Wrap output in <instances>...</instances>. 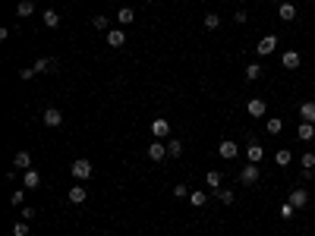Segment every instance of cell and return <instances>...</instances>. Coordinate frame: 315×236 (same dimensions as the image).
I'll use <instances>...</instances> for the list:
<instances>
[{"label":"cell","instance_id":"31","mask_svg":"<svg viewBox=\"0 0 315 236\" xmlns=\"http://www.w3.org/2000/svg\"><path fill=\"white\" fill-rule=\"evenodd\" d=\"M170 199H177V201H183V199H189V189H186L183 183H177V186H173V192H170Z\"/></svg>","mask_w":315,"mask_h":236},{"label":"cell","instance_id":"28","mask_svg":"<svg viewBox=\"0 0 315 236\" xmlns=\"http://www.w3.org/2000/svg\"><path fill=\"white\" fill-rule=\"evenodd\" d=\"M274 161H278V167H287L293 161V154H290V148H280L278 154H274Z\"/></svg>","mask_w":315,"mask_h":236},{"label":"cell","instance_id":"26","mask_svg":"<svg viewBox=\"0 0 315 236\" xmlns=\"http://www.w3.org/2000/svg\"><path fill=\"white\" fill-rule=\"evenodd\" d=\"M214 195L221 199V205H233V199H237V192H233V189H218Z\"/></svg>","mask_w":315,"mask_h":236},{"label":"cell","instance_id":"16","mask_svg":"<svg viewBox=\"0 0 315 236\" xmlns=\"http://www.w3.org/2000/svg\"><path fill=\"white\" fill-rule=\"evenodd\" d=\"M13 167H16V170H29V167H32V154H29V151H16Z\"/></svg>","mask_w":315,"mask_h":236},{"label":"cell","instance_id":"2","mask_svg":"<svg viewBox=\"0 0 315 236\" xmlns=\"http://www.w3.org/2000/svg\"><path fill=\"white\" fill-rule=\"evenodd\" d=\"M259 177H262V170H259V164H246L243 170H240V183L243 186H256Z\"/></svg>","mask_w":315,"mask_h":236},{"label":"cell","instance_id":"24","mask_svg":"<svg viewBox=\"0 0 315 236\" xmlns=\"http://www.w3.org/2000/svg\"><path fill=\"white\" fill-rule=\"evenodd\" d=\"M221 180H224V173H218V170H208V173H205V183H208V189H214V192L221 189Z\"/></svg>","mask_w":315,"mask_h":236},{"label":"cell","instance_id":"8","mask_svg":"<svg viewBox=\"0 0 315 236\" xmlns=\"http://www.w3.org/2000/svg\"><path fill=\"white\" fill-rule=\"evenodd\" d=\"M44 126H51V129L63 126V113H60L57 107H48V110H44Z\"/></svg>","mask_w":315,"mask_h":236},{"label":"cell","instance_id":"29","mask_svg":"<svg viewBox=\"0 0 315 236\" xmlns=\"http://www.w3.org/2000/svg\"><path fill=\"white\" fill-rule=\"evenodd\" d=\"M44 25H48V29H57V25H60L57 10H44Z\"/></svg>","mask_w":315,"mask_h":236},{"label":"cell","instance_id":"37","mask_svg":"<svg viewBox=\"0 0 315 236\" xmlns=\"http://www.w3.org/2000/svg\"><path fill=\"white\" fill-rule=\"evenodd\" d=\"M32 76H35V66H29V70H19V79H22V82H29Z\"/></svg>","mask_w":315,"mask_h":236},{"label":"cell","instance_id":"13","mask_svg":"<svg viewBox=\"0 0 315 236\" xmlns=\"http://www.w3.org/2000/svg\"><path fill=\"white\" fill-rule=\"evenodd\" d=\"M148 158L151 161H164L167 158V145H164V142H151V145H148Z\"/></svg>","mask_w":315,"mask_h":236},{"label":"cell","instance_id":"21","mask_svg":"<svg viewBox=\"0 0 315 236\" xmlns=\"http://www.w3.org/2000/svg\"><path fill=\"white\" fill-rule=\"evenodd\" d=\"M22 183H25V189H38V186H41V173H38V170H25Z\"/></svg>","mask_w":315,"mask_h":236},{"label":"cell","instance_id":"23","mask_svg":"<svg viewBox=\"0 0 315 236\" xmlns=\"http://www.w3.org/2000/svg\"><path fill=\"white\" fill-rule=\"evenodd\" d=\"M32 66H35V73H54V70H57V60H35V63H32Z\"/></svg>","mask_w":315,"mask_h":236},{"label":"cell","instance_id":"25","mask_svg":"<svg viewBox=\"0 0 315 236\" xmlns=\"http://www.w3.org/2000/svg\"><path fill=\"white\" fill-rule=\"evenodd\" d=\"M265 129H268V136H280L284 132V120H268Z\"/></svg>","mask_w":315,"mask_h":236},{"label":"cell","instance_id":"5","mask_svg":"<svg viewBox=\"0 0 315 236\" xmlns=\"http://www.w3.org/2000/svg\"><path fill=\"white\" fill-rule=\"evenodd\" d=\"M218 154H221L224 161H233V158L240 154V145H237V142H230V139H224V142L218 145Z\"/></svg>","mask_w":315,"mask_h":236},{"label":"cell","instance_id":"40","mask_svg":"<svg viewBox=\"0 0 315 236\" xmlns=\"http://www.w3.org/2000/svg\"><path fill=\"white\" fill-rule=\"evenodd\" d=\"M142 3H151V0H142Z\"/></svg>","mask_w":315,"mask_h":236},{"label":"cell","instance_id":"35","mask_svg":"<svg viewBox=\"0 0 315 236\" xmlns=\"http://www.w3.org/2000/svg\"><path fill=\"white\" fill-rule=\"evenodd\" d=\"M92 25H95L98 32H111V22H107L104 16H95V19H92Z\"/></svg>","mask_w":315,"mask_h":236},{"label":"cell","instance_id":"38","mask_svg":"<svg viewBox=\"0 0 315 236\" xmlns=\"http://www.w3.org/2000/svg\"><path fill=\"white\" fill-rule=\"evenodd\" d=\"M22 218L32 220V218H35V208H32V205H22Z\"/></svg>","mask_w":315,"mask_h":236},{"label":"cell","instance_id":"34","mask_svg":"<svg viewBox=\"0 0 315 236\" xmlns=\"http://www.w3.org/2000/svg\"><path fill=\"white\" fill-rule=\"evenodd\" d=\"M13 236H29V224H25V220H16V224H13Z\"/></svg>","mask_w":315,"mask_h":236},{"label":"cell","instance_id":"10","mask_svg":"<svg viewBox=\"0 0 315 236\" xmlns=\"http://www.w3.org/2000/svg\"><path fill=\"white\" fill-rule=\"evenodd\" d=\"M296 139L299 142H312L315 139V123H306V120H303V123L296 126Z\"/></svg>","mask_w":315,"mask_h":236},{"label":"cell","instance_id":"27","mask_svg":"<svg viewBox=\"0 0 315 236\" xmlns=\"http://www.w3.org/2000/svg\"><path fill=\"white\" fill-rule=\"evenodd\" d=\"M167 154H170V158H180V154H183V142L170 139V142H167Z\"/></svg>","mask_w":315,"mask_h":236},{"label":"cell","instance_id":"36","mask_svg":"<svg viewBox=\"0 0 315 236\" xmlns=\"http://www.w3.org/2000/svg\"><path fill=\"white\" fill-rule=\"evenodd\" d=\"M293 211H296V208H293L290 201H287V205H280V218H293Z\"/></svg>","mask_w":315,"mask_h":236},{"label":"cell","instance_id":"39","mask_svg":"<svg viewBox=\"0 0 315 236\" xmlns=\"http://www.w3.org/2000/svg\"><path fill=\"white\" fill-rule=\"evenodd\" d=\"M246 19H249V16H246V10H237V16H233V22H240V25H246Z\"/></svg>","mask_w":315,"mask_h":236},{"label":"cell","instance_id":"33","mask_svg":"<svg viewBox=\"0 0 315 236\" xmlns=\"http://www.w3.org/2000/svg\"><path fill=\"white\" fill-rule=\"evenodd\" d=\"M10 205H13V208H22V205H25V192H22V189H16V192L10 195Z\"/></svg>","mask_w":315,"mask_h":236},{"label":"cell","instance_id":"4","mask_svg":"<svg viewBox=\"0 0 315 236\" xmlns=\"http://www.w3.org/2000/svg\"><path fill=\"white\" fill-rule=\"evenodd\" d=\"M265 110H268V104H265V98H249L246 101V113H249V117H265Z\"/></svg>","mask_w":315,"mask_h":236},{"label":"cell","instance_id":"11","mask_svg":"<svg viewBox=\"0 0 315 236\" xmlns=\"http://www.w3.org/2000/svg\"><path fill=\"white\" fill-rule=\"evenodd\" d=\"M290 205L293 208H306L309 205V192H306V189H293L290 192Z\"/></svg>","mask_w":315,"mask_h":236},{"label":"cell","instance_id":"15","mask_svg":"<svg viewBox=\"0 0 315 236\" xmlns=\"http://www.w3.org/2000/svg\"><path fill=\"white\" fill-rule=\"evenodd\" d=\"M278 16L284 19V22H293V19H296V3H280L278 6Z\"/></svg>","mask_w":315,"mask_h":236},{"label":"cell","instance_id":"14","mask_svg":"<svg viewBox=\"0 0 315 236\" xmlns=\"http://www.w3.org/2000/svg\"><path fill=\"white\" fill-rule=\"evenodd\" d=\"M299 167H303V177H312V170H315V151H306L303 158H299Z\"/></svg>","mask_w":315,"mask_h":236},{"label":"cell","instance_id":"22","mask_svg":"<svg viewBox=\"0 0 315 236\" xmlns=\"http://www.w3.org/2000/svg\"><path fill=\"white\" fill-rule=\"evenodd\" d=\"M85 199H89V192H85V186H73V189H70V201H73V205H82Z\"/></svg>","mask_w":315,"mask_h":236},{"label":"cell","instance_id":"17","mask_svg":"<svg viewBox=\"0 0 315 236\" xmlns=\"http://www.w3.org/2000/svg\"><path fill=\"white\" fill-rule=\"evenodd\" d=\"M107 44H111V47H123L126 44L123 29H111V32H107Z\"/></svg>","mask_w":315,"mask_h":236},{"label":"cell","instance_id":"3","mask_svg":"<svg viewBox=\"0 0 315 236\" xmlns=\"http://www.w3.org/2000/svg\"><path fill=\"white\" fill-rule=\"evenodd\" d=\"M274 51H278V35H265L262 41L256 44V54H259V57H268V54H274Z\"/></svg>","mask_w":315,"mask_h":236},{"label":"cell","instance_id":"9","mask_svg":"<svg viewBox=\"0 0 315 236\" xmlns=\"http://www.w3.org/2000/svg\"><path fill=\"white\" fill-rule=\"evenodd\" d=\"M280 63H284V70H296V66L303 63V57H299V51H284Z\"/></svg>","mask_w":315,"mask_h":236},{"label":"cell","instance_id":"18","mask_svg":"<svg viewBox=\"0 0 315 236\" xmlns=\"http://www.w3.org/2000/svg\"><path fill=\"white\" fill-rule=\"evenodd\" d=\"M117 22H120V29L130 25V22H136V13H132L130 6H120V10H117Z\"/></svg>","mask_w":315,"mask_h":236},{"label":"cell","instance_id":"20","mask_svg":"<svg viewBox=\"0 0 315 236\" xmlns=\"http://www.w3.org/2000/svg\"><path fill=\"white\" fill-rule=\"evenodd\" d=\"M186 201H189L192 208H202L205 201H208V192H202V189H192V192H189V199H186Z\"/></svg>","mask_w":315,"mask_h":236},{"label":"cell","instance_id":"12","mask_svg":"<svg viewBox=\"0 0 315 236\" xmlns=\"http://www.w3.org/2000/svg\"><path fill=\"white\" fill-rule=\"evenodd\" d=\"M299 120L315 123V101H303V104H299Z\"/></svg>","mask_w":315,"mask_h":236},{"label":"cell","instance_id":"6","mask_svg":"<svg viewBox=\"0 0 315 236\" xmlns=\"http://www.w3.org/2000/svg\"><path fill=\"white\" fill-rule=\"evenodd\" d=\"M246 158H249V164H259V161L265 158V148L259 145L256 139H249V145H246Z\"/></svg>","mask_w":315,"mask_h":236},{"label":"cell","instance_id":"19","mask_svg":"<svg viewBox=\"0 0 315 236\" xmlns=\"http://www.w3.org/2000/svg\"><path fill=\"white\" fill-rule=\"evenodd\" d=\"M32 13H35V0H19V3H16V16L19 19L32 16Z\"/></svg>","mask_w":315,"mask_h":236},{"label":"cell","instance_id":"30","mask_svg":"<svg viewBox=\"0 0 315 236\" xmlns=\"http://www.w3.org/2000/svg\"><path fill=\"white\" fill-rule=\"evenodd\" d=\"M205 29H221V16H218V13H205Z\"/></svg>","mask_w":315,"mask_h":236},{"label":"cell","instance_id":"32","mask_svg":"<svg viewBox=\"0 0 315 236\" xmlns=\"http://www.w3.org/2000/svg\"><path fill=\"white\" fill-rule=\"evenodd\" d=\"M259 76H262V66H259V63H249V66H246V79H249V82H256Z\"/></svg>","mask_w":315,"mask_h":236},{"label":"cell","instance_id":"7","mask_svg":"<svg viewBox=\"0 0 315 236\" xmlns=\"http://www.w3.org/2000/svg\"><path fill=\"white\" fill-rule=\"evenodd\" d=\"M151 136H155V139H167V136H170V120H151Z\"/></svg>","mask_w":315,"mask_h":236},{"label":"cell","instance_id":"1","mask_svg":"<svg viewBox=\"0 0 315 236\" xmlns=\"http://www.w3.org/2000/svg\"><path fill=\"white\" fill-rule=\"evenodd\" d=\"M70 173L82 183V180H92L95 177V167H92V161H85V158H79V161H73L70 164Z\"/></svg>","mask_w":315,"mask_h":236},{"label":"cell","instance_id":"41","mask_svg":"<svg viewBox=\"0 0 315 236\" xmlns=\"http://www.w3.org/2000/svg\"><path fill=\"white\" fill-rule=\"evenodd\" d=\"M268 3H271V0H268Z\"/></svg>","mask_w":315,"mask_h":236}]
</instances>
